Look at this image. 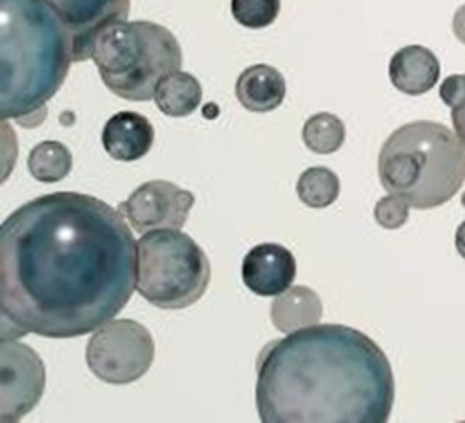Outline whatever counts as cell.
I'll use <instances>...</instances> for the list:
<instances>
[{
	"label": "cell",
	"instance_id": "cell-14",
	"mask_svg": "<svg viewBox=\"0 0 465 423\" xmlns=\"http://www.w3.org/2000/svg\"><path fill=\"white\" fill-rule=\"evenodd\" d=\"M234 94L247 111L269 113L285 98V78L272 65L254 64L240 73Z\"/></svg>",
	"mask_w": 465,
	"mask_h": 423
},
{
	"label": "cell",
	"instance_id": "cell-8",
	"mask_svg": "<svg viewBox=\"0 0 465 423\" xmlns=\"http://www.w3.org/2000/svg\"><path fill=\"white\" fill-rule=\"evenodd\" d=\"M45 387L42 358L18 339L0 343V421H18L40 401Z\"/></svg>",
	"mask_w": 465,
	"mask_h": 423
},
{
	"label": "cell",
	"instance_id": "cell-1",
	"mask_svg": "<svg viewBox=\"0 0 465 423\" xmlns=\"http://www.w3.org/2000/svg\"><path fill=\"white\" fill-rule=\"evenodd\" d=\"M136 289V241L124 214L82 192L36 196L0 227L2 339L96 330Z\"/></svg>",
	"mask_w": 465,
	"mask_h": 423
},
{
	"label": "cell",
	"instance_id": "cell-7",
	"mask_svg": "<svg viewBox=\"0 0 465 423\" xmlns=\"http://www.w3.org/2000/svg\"><path fill=\"white\" fill-rule=\"evenodd\" d=\"M154 339L138 321L109 320L94 330L85 347L89 370L109 385H129L153 365Z\"/></svg>",
	"mask_w": 465,
	"mask_h": 423
},
{
	"label": "cell",
	"instance_id": "cell-24",
	"mask_svg": "<svg viewBox=\"0 0 465 423\" xmlns=\"http://www.w3.org/2000/svg\"><path fill=\"white\" fill-rule=\"evenodd\" d=\"M454 243H456V251H458V254L465 260V220L458 225V229H456V240H454Z\"/></svg>",
	"mask_w": 465,
	"mask_h": 423
},
{
	"label": "cell",
	"instance_id": "cell-22",
	"mask_svg": "<svg viewBox=\"0 0 465 423\" xmlns=\"http://www.w3.org/2000/svg\"><path fill=\"white\" fill-rule=\"evenodd\" d=\"M440 98L450 109L465 105V74H450L440 85Z\"/></svg>",
	"mask_w": 465,
	"mask_h": 423
},
{
	"label": "cell",
	"instance_id": "cell-19",
	"mask_svg": "<svg viewBox=\"0 0 465 423\" xmlns=\"http://www.w3.org/2000/svg\"><path fill=\"white\" fill-rule=\"evenodd\" d=\"M302 140L309 151L316 154H331L343 145L345 125L332 113H316L305 120Z\"/></svg>",
	"mask_w": 465,
	"mask_h": 423
},
{
	"label": "cell",
	"instance_id": "cell-5",
	"mask_svg": "<svg viewBox=\"0 0 465 423\" xmlns=\"http://www.w3.org/2000/svg\"><path fill=\"white\" fill-rule=\"evenodd\" d=\"M98 74L105 87L131 102H147L158 82L178 71L182 47L163 25L149 20H118L105 25L91 49Z\"/></svg>",
	"mask_w": 465,
	"mask_h": 423
},
{
	"label": "cell",
	"instance_id": "cell-6",
	"mask_svg": "<svg viewBox=\"0 0 465 423\" xmlns=\"http://www.w3.org/2000/svg\"><path fill=\"white\" fill-rule=\"evenodd\" d=\"M209 281L207 254L180 229L149 231L136 241V290L151 305L185 309L205 294Z\"/></svg>",
	"mask_w": 465,
	"mask_h": 423
},
{
	"label": "cell",
	"instance_id": "cell-12",
	"mask_svg": "<svg viewBox=\"0 0 465 423\" xmlns=\"http://www.w3.org/2000/svg\"><path fill=\"white\" fill-rule=\"evenodd\" d=\"M153 142V123L134 111H120L113 114L102 129V145L105 152L118 162L143 158L151 151Z\"/></svg>",
	"mask_w": 465,
	"mask_h": 423
},
{
	"label": "cell",
	"instance_id": "cell-10",
	"mask_svg": "<svg viewBox=\"0 0 465 423\" xmlns=\"http://www.w3.org/2000/svg\"><path fill=\"white\" fill-rule=\"evenodd\" d=\"M65 24L74 62L91 58L96 34L109 24L125 20L131 0H47Z\"/></svg>",
	"mask_w": 465,
	"mask_h": 423
},
{
	"label": "cell",
	"instance_id": "cell-3",
	"mask_svg": "<svg viewBox=\"0 0 465 423\" xmlns=\"http://www.w3.org/2000/svg\"><path fill=\"white\" fill-rule=\"evenodd\" d=\"M73 58L71 34L47 0H0V111L24 127L45 118Z\"/></svg>",
	"mask_w": 465,
	"mask_h": 423
},
{
	"label": "cell",
	"instance_id": "cell-16",
	"mask_svg": "<svg viewBox=\"0 0 465 423\" xmlns=\"http://www.w3.org/2000/svg\"><path fill=\"white\" fill-rule=\"evenodd\" d=\"M156 107L173 118H182L191 114L202 102V85L191 73L173 71L165 74L153 96Z\"/></svg>",
	"mask_w": 465,
	"mask_h": 423
},
{
	"label": "cell",
	"instance_id": "cell-4",
	"mask_svg": "<svg viewBox=\"0 0 465 423\" xmlns=\"http://www.w3.org/2000/svg\"><path fill=\"white\" fill-rule=\"evenodd\" d=\"M381 187L414 209L449 202L465 182V145L447 125L429 120L392 131L378 154Z\"/></svg>",
	"mask_w": 465,
	"mask_h": 423
},
{
	"label": "cell",
	"instance_id": "cell-21",
	"mask_svg": "<svg viewBox=\"0 0 465 423\" xmlns=\"http://www.w3.org/2000/svg\"><path fill=\"white\" fill-rule=\"evenodd\" d=\"M409 202L398 194L383 196L374 205V220L383 229H400L409 220Z\"/></svg>",
	"mask_w": 465,
	"mask_h": 423
},
{
	"label": "cell",
	"instance_id": "cell-20",
	"mask_svg": "<svg viewBox=\"0 0 465 423\" xmlns=\"http://www.w3.org/2000/svg\"><path fill=\"white\" fill-rule=\"evenodd\" d=\"M234 20L249 29L271 25L280 13V0H231Z\"/></svg>",
	"mask_w": 465,
	"mask_h": 423
},
{
	"label": "cell",
	"instance_id": "cell-2",
	"mask_svg": "<svg viewBox=\"0 0 465 423\" xmlns=\"http://www.w3.org/2000/svg\"><path fill=\"white\" fill-rule=\"evenodd\" d=\"M254 398L263 423H385L394 376L367 334L316 323L260 350Z\"/></svg>",
	"mask_w": 465,
	"mask_h": 423
},
{
	"label": "cell",
	"instance_id": "cell-9",
	"mask_svg": "<svg viewBox=\"0 0 465 423\" xmlns=\"http://www.w3.org/2000/svg\"><path fill=\"white\" fill-rule=\"evenodd\" d=\"M193 205L191 191L167 180H151L138 185L118 211L133 231L143 234L156 229H182Z\"/></svg>",
	"mask_w": 465,
	"mask_h": 423
},
{
	"label": "cell",
	"instance_id": "cell-15",
	"mask_svg": "<svg viewBox=\"0 0 465 423\" xmlns=\"http://www.w3.org/2000/svg\"><path fill=\"white\" fill-rule=\"evenodd\" d=\"M322 310V300L311 287L294 285L272 300L271 321L280 332L289 334L320 323Z\"/></svg>",
	"mask_w": 465,
	"mask_h": 423
},
{
	"label": "cell",
	"instance_id": "cell-11",
	"mask_svg": "<svg viewBox=\"0 0 465 423\" xmlns=\"http://www.w3.org/2000/svg\"><path fill=\"white\" fill-rule=\"evenodd\" d=\"M294 278L296 260L283 245L260 243L243 256L242 280L258 296H278L291 287Z\"/></svg>",
	"mask_w": 465,
	"mask_h": 423
},
{
	"label": "cell",
	"instance_id": "cell-17",
	"mask_svg": "<svg viewBox=\"0 0 465 423\" xmlns=\"http://www.w3.org/2000/svg\"><path fill=\"white\" fill-rule=\"evenodd\" d=\"M73 167V156L69 149L56 140H45L36 143L27 156L29 174L42 183H56L64 180Z\"/></svg>",
	"mask_w": 465,
	"mask_h": 423
},
{
	"label": "cell",
	"instance_id": "cell-25",
	"mask_svg": "<svg viewBox=\"0 0 465 423\" xmlns=\"http://www.w3.org/2000/svg\"><path fill=\"white\" fill-rule=\"evenodd\" d=\"M461 203L465 205V192H463V196H461Z\"/></svg>",
	"mask_w": 465,
	"mask_h": 423
},
{
	"label": "cell",
	"instance_id": "cell-18",
	"mask_svg": "<svg viewBox=\"0 0 465 423\" xmlns=\"http://www.w3.org/2000/svg\"><path fill=\"white\" fill-rule=\"evenodd\" d=\"M296 194L307 207L325 209L340 196V178L329 167H309L296 182Z\"/></svg>",
	"mask_w": 465,
	"mask_h": 423
},
{
	"label": "cell",
	"instance_id": "cell-23",
	"mask_svg": "<svg viewBox=\"0 0 465 423\" xmlns=\"http://www.w3.org/2000/svg\"><path fill=\"white\" fill-rule=\"evenodd\" d=\"M452 31L460 42L465 44V4L460 5L452 18Z\"/></svg>",
	"mask_w": 465,
	"mask_h": 423
},
{
	"label": "cell",
	"instance_id": "cell-13",
	"mask_svg": "<svg viewBox=\"0 0 465 423\" xmlns=\"http://www.w3.org/2000/svg\"><path fill=\"white\" fill-rule=\"evenodd\" d=\"M389 78L398 91L418 96L436 85L440 78V62L436 54L423 45H405L392 54L389 62Z\"/></svg>",
	"mask_w": 465,
	"mask_h": 423
}]
</instances>
